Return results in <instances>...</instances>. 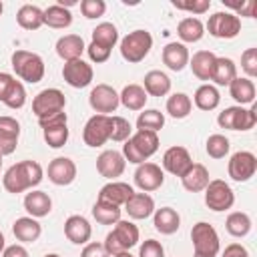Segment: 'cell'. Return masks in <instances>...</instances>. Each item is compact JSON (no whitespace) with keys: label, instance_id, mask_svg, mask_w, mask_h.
<instances>
[{"label":"cell","instance_id":"cell-29","mask_svg":"<svg viewBox=\"0 0 257 257\" xmlns=\"http://www.w3.org/2000/svg\"><path fill=\"white\" fill-rule=\"evenodd\" d=\"M215 54L211 50H197L191 58H189V66L193 70V74L199 78V80H211V74H213V66H215Z\"/></svg>","mask_w":257,"mask_h":257},{"label":"cell","instance_id":"cell-44","mask_svg":"<svg viewBox=\"0 0 257 257\" xmlns=\"http://www.w3.org/2000/svg\"><path fill=\"white\" fill-rule=\"evenodd\" d=\"M68 126L66 124H60V126H50V128H44L42 131V137H44V141H46V145L50 147V149H60V147H64L66 145V141H68Z\"/></svg>","mask_w":257,"mask_h":257},{"label":"cell","instance_id":"cell-41","mask_svg":"<svg viewBox=\"0 0 257 257\" xmlns=\"http://www.w3.org/2000/svg\"><path fill=\"white\" fill-rule=\"evenodd\" d=\"M165 126V114L157 108H145L137 116V131H151L159 133Z\"/></svg>","mask_w":257,"mask_h":257},{"label":"cell","instance_id":"cell-62","mask_svg":"<svg viewBox=\"0 0 257 257\" xmlns=\"http://www.w3.org/2000/svg\"><path fill=\"white\" fill-rule=\"evenodd\" d=\"M2 12H4V4L0 2V16H2Z\"/></svg>","mask_w":257,"mask_h":257},{"label":"cell","instance_id":"cell-43","mask_svg":"<svg viewBox=\"0 0 257 257\" xmlns=\"http://www.w3.org/2000/svg\"><path fill=\"white\" fill-rule=\"evenodd\" d=\"M110 120H112L110 141H114V143H124V141H128L131 135H133L131 122H128L124 116H118V114H110Z\"/></svg>","mask_w":257,"mask_h":257},{"label":"cell","instance_id":"cell-57","mask_svg":"<svg viewBox=\"0 0 257 257\" xmlns=\"http://www.w3.org/2000/svg\"><path fill=\"white\" fill-rule=\"evenodd\" d=\"M18 147V139L14 137H6V135H0V155L6 157V155H12Z\"/></svg>","mask_w":257,"mask_h":257},{"label":"cell","instance_id":"cell-7","mask_svg":"<svg viewBox=\"0 0 257 257\" xmlns=\"http://www.w3.org/2000/svg\"><path fill=\"white\" fill-rule=\"evenodd\" d=\"M257 122L255 106H227L217 114V124L227 131H251Z\"/></svg>","mask_w":257,"mask_h":257},{"label":"cell","instance_id":"cell-16","mask_svg":"<svg viewBox=\"0 0 257 257\" xmlns=\"http://www.w3.org/2000/svg\"><path fill=\"white\" fill-rule=\"evenodd\" d=\"M193 165V159H191V153L181 147V145H175V147H169L165 153H163V169L175 177H183L189 167Z\"/></svg>","mask_w":257,"mask_h":257},{"label":"cell","instance_id":"cell-50","mask_svg":"<svg viewBox=\"0 0 257 257\" xmlns=\"http://www.w3.org/2000/svg\"><path fill=\"white\" fill-rule=\"evenodd\" d=\"M110 48H104V46H100V44H96V42H90L88 46H86V54H88V58L92 60V62H96V64H102V62H106L108 58H110Z\"/></svg>","mask_w":257,"mask_h":257},{"label":"cell","instance_id":"cell-20","mask_svg":"<svg viewBox=\"0 0 257 257\" xmlns=\"http://www.w3.org/2000/svg\"><path fill=\"white\" fill-rule=\"evenodd\" d=\"M131 219L143 221L155 213V199L149 193H133V197L122 205Z\"/></svg>","mask_w":257,"mask_h":257},{"label":"cell","instance_id":"cell-18","mask_svg":"<svg viewBox=\"0 0 257 257\" xmlns=\"http://www.w3.org/2000/svg\"><path fill=\"white\" fill-rule=\"evenodd\" d=\"M48 181L56 187H68L76 179V165L68 157H56L48 163Z\"/></svg>","mask_w":257,"mask_h":257},{"label":"cell","instance_id":"cell-47","mask_svg":"<svg viewBox=\"0 0 257 257\" xmlns=\"http://www.w3.org/2000/svg\"><path fill=\"white\" fill-rule=\"evenodd\" d=\"M241 68L247 74V78L257 76V48H247L241 54Z\"/></svg>","mask_w":257,"mask_h":257},{"label":"cell","instance_id":"cell-46","mask_svg":"<svg viewBox=\"0 0 257 257\" xmlns=\"http://www.w3.org/2000/svg\"><path fill=\"white\" fill-rule=\"evenodd\" d=\"M80 12H82V16L88 18V20L100 18V16H104V12H106V2H104V0H82V2H80Z\"/></svg>","mask_w":257,"mask_h":257},{"label":"cell","instance_id":"cell-31","mask_svg":"<svg viewBox=\"0 0 257 257\" xmlns=\"http://www.w3.org/2000/svg\"><path fill=\"white\" fill-rule=\"evenodd\" d=\"M229 94L237 102V106L253 104V100H255V82L247 76H237L229 84Z\"/></svg>","mask_w":257,"mask_h":257},{"label":"cell","instance_id":"cell-52","mask_svg":"<svg viewBox=\"0 0 257 257\" xmlns=\"http://www.w3.org/2000/svg\"><path fill=\"white\" fill-rule=\"evenodd\" d=\"M38 124H40V128H42V131H44V128H50V126L68 124V114H66L64 110H60V112H54V114H48V116L38 118Z\"/></svg>","mask_w":257,"mask_h":257},{"label":"cell","instance_id":"cell-10","mask_svg":"<svg viewBox=\"0 0 257 257\" xmlns=\"http://www.w3.org/2000/svg\"><path fill=\"white\" fill-rule=\"evenodd\" d=\"M110 128H112V120L106 114H92L84 128H82V141L86 147H102L106 141H110Z\"/></svg>","mask_w":257,"mask_h":257},{"label":"cell","instance_id":"cell-33","mask_svg":"<svg viewBox=\"0 0 257 257\" xmlns=\"http://www.w3.org/2000/svg\"><path fill=\"white\" fill-rule=\"evenodd\" d=\"M237 78V66L231 58L227 56H217L215 58V66H213V74L211 80L219 86H229L233 80Z\"/></svg>","mask_w":257,"mask_h":257},{"label":"cell","instance_id":"cell-6","mask_svg":"<svg viewBox=\"0 0 257 257\" xmlns=\"http://www.w3.org/2000/svg\"><path fill=\"white\" fill-rule=\"evenodd\" d=\"M191 241H193L195 255L217 257V253L221 251L219 233H217L215 227L209 225L207 221H199V223L193 225V229H191Z\"/></svg>","mask_w":257,"mask_h":257},{"label":"cell","instance_id":"cell-8","mask_svg":"<svg viewBox=\"0 0 257 257\" xmlns=\"http://www.w3.org/2000/svg\"><path fill=\"white\" fill-rule=\"evenodd\" d=\"M205 205L215 213L229 211L235 205V193L231 185L223 179L209 181V185L205 187Z\"/></svg>","mask_w":257,"mask_h":257},{"label":"cell","instance_id":"cell-30","mask_svg":"<svg viewBox=\"0 0 257 257\" xmlns=\"http://www.w3.org/2000/svg\"><path fill=\"white\" fill-rule=\"evenodd\" d=\"M177 36L181 38L183 44L199 42L205 36V24L197 16H187L177 24Z\"/></svg>","mask_w":257,"mask_h":257},{"label":"cell","instance_id":"cell-32","mask_svg":"<svg viewBox=\"0 0 257 257\" xmlns=\"http://www.w3.org/2000/svg\"><path fill=\"white\" fill-rule=\"evenodd\" d=\"M16 22L24 30H38L44 24V10L34 4H22L16 12Z\"/></svg>","mask_w":257,"mask_h":257},{"label":"cell","instance_id":"cell-28","mask_svg":"<svg viewBox=\"0 0 257 257\" xmlns=\"http://www.w3.org/2000/svg\"><path fill=\"white\" fill-rule=\"evenodd\" d=\"M141 86L145 88V92L149 96H165L171 92V78L163 70H149L145 74Z\"/></svg>","mask_w":257,"mask_h":257},{"label":"cell","instance_id":"cell-42","mask_svg":"<svg viewBox=\"0 0 257 257\" xmlns=\"http://www.w3.org/2000/svg\"><path fill=\"white\" fill-rule=\"evenodd\" d=\"M229 149H231V143L225 135L221 133H215V135H209L207 143H205V151L211 159H225L229 155Z\"/></svg>","mask_w":257,"mask_h":257},{"label":"cell","instance_id":"cell-35","mask_svg":"<svg viewBox=\"0 0 257 257\" xmlns=\"http://www.w3.org/2000/svg\"><path fill=\"white\" fill-rule=\"evenodd\" d=\"M193 100H195V106L201 108V110H215L221 102V94L217 90V86L209 84V82H203L195 94H193Z\"/></svg>","mask_w":257,"mask_h":257},{"label":"cell","instance_id":"cell-54","mask_svg":"<svg viewBox=\"0 0 257 257\" xmlns=\"http://www.w3.org/2000/svg\"><path fill=\"white\" fill-rule=\"evenodd\" d=\"M80 257H110L104 249L102 243H96V241H88L84 245V249L80 251Z\"/></svg>","mask_w":257,"mask_h":257},{"label":"cell","instance_id":"cell-11","mask_svg":"<svg viewBox=\"0 0 257 257\" xmlns=\"http://www.w3.org/2000/svg\"><path fill=\"white\" fill-rule=\"evenodd\" d=\"M88 104H90V108H92L96 114H106V116H110V114L118 108V104H120L118 92H116L110 84L100 82V84L92 86V90H90V94H88Z\"/></svg>","mask_w":257,"mask_h":257},{"label":"cell","instance_id":"cell-24","mask_svg":"<svg viewBox=\"0 0 257 257\" xmlns=\"http://www.w3.org/2000/svg\"><path fill=\"white\" fill-rule=\"evenodd\" d=\"M153 225L161 235H173L181 227V215L173 207H161L153 213Z\"/></svg>","mask_w":257,"mask_h":257},{"label":"cell","instance_id":"cell-12","mask_svg":"<svg viewBox=\"0 0 257 257\" xmlns=\"http://www.w3.org/2000/svg\"><path fill=\"white\" fill-rule=\"evenodd\" d=\"M64 108H66V96L58 88H44L32 100V112L36 114V118L60 112Z\"/></svg>","mask_w":257,"mask_h":257},{"label":"cell","instance_id":"cell-26","mask_svg":"<svg viewBox=\"0 0 257 257\" xmlns=\"http://www.w3.org/2000/svg\"><path fill=\"white\" fill-rule=\"evenodd\" d=\"M24 209H26V213L30 217L42 219L52 211V199L44 191H30L24 197Z\"/></svg>","mask_w":257,"mask_h":257},{"label":"cell","instance_id":"cell-45","mask_svg":"<svg viewBox=\"0 0 257 257\" xmlns=\"http://www.w3.org/2000/svg\"><path fill=\"white\" fill-rule=\"evenodd\" d=\"M4 104H6L8 108H12V110H18V108H22V106L26 104V88H24V84H22L20 80L14 82V86H12L10 94L6 96Z\"/></svg>","mask_w":257,"mask_h":257},{"label":"cell","instance_id":"cell-9","mask_svg":"<svg viewBox=\"0 0 257 257\" xmlns=\"http://www.w3.org/2000/svg\"><path fill=\"white\" fill-rule=\"evenodd\" d=\"M205 30H209L213 38L231 40L241 32V18H237L233 12H215L209 16Z\"/></svg>","mask_w":257,"mask_h":257},{"label":"cell","instance_id":"cell-40","mask_svg":"<svg viewBox=\"0 0 257 257\" xmlns=\"http://www.w3.org/2000/svg\"><path fill=\"white\" fill-rule=\"evenodd\" d=\"M90 36H92L90 42H96V44H100L104 48H110V50L118 42V30H116V26L112 22H100V24H96V28L92 30Z\"/></svg>","mask_w":257,"mask_h":257},{"label":"cell","instance_id":"cell-36","mask_svg":"<svg viewBox=\"0 0 257 257\" xmlns=\"http://www.w3.org/2000/svg\"><path fill=\"white\" fill-rule=\"evenodd\" d=\"M165 108H167L169 116H173V118H187L191 114V110H193V100L185 92H173L167 98Z\"/></svg>","mask_w":257,"mask_h":257},{"label":"cell","instance_id":"cell-15","mask_svg":"<svg viewBox=\"0 0 257 257\" xmlns=\"http://www.w3.org/2000/svg\"><path fill=\"white\" fill-rule=\"evenodd\" d=\"M62 78L72 88H84V86H88L92 82L94 70H92V66L86 60L78 58V60L64 62V66H62Z\"/></svg>","mask_w":257,"mask_h":257},{"label":"cell","instance_id":"cell-38","mask_svg":"<svg viewBox=\"0 0 257 257\" xmlns=\"http://www.w3.org/2000/svg\"><path fill=\"white\" fill-rule=\"evenodd\" d=\"M251 227H253L251 217H249L247 213H243V211H233V213H229V217L225 219V229H227V233L233 235V237H237V239L249 235Z\"/></svg>","mask_w":257,"mask_h":257},{"label":"cell","instance_id":"cell-51","mask_svg":"<svg viewBox=\"0 0 257 257\" xmlns=\"http://www.w3.org/2000/svg\"><path fill=\"white\" fill-rule=\"evenodd\" d=\"M0 135L18 139L20 137V122L14 116H8V114L0 116Z\"/></svg>","mask_w":257,"mask_h":257},{"label":"cell","instance_id":"cell-27","mask_svg":"<svg viewBox=\"0 0 257 257\" xmlns=\"http://www.w3.org/2000/svg\"><path fill=\"white\" fill-rule=\"evenodd\" d=\"M209 181H211L209 179V171L201 163H193L189 167V171L181 177V183H183V187L189 193H201V191H205V187L209 185Z\"/></svg>","mask_w":257,"mask_h":257},{"label":"cell","instance_id":"cell-5","mask_svg":"<svg viewBox=\"0 0 257 257\" xmlns=\"http://www.w3.org/2000/svg\"><path fill=\"white\" fill-rule=\"evenodd\" d=\"M151 48H153V36L149 30H143V28L128 32L120 40V56L131 64L145 60L149 56Z\"/></svg>","mask_w":257,"mask_h":257},{"label":"cell","instance_id":"cell-61","mask_svg":"<svg viewBox=\"0 0 257 257\" xmlns=\"http://www.w3.org/2000/svg\"><path fill=\"white\" fill-rule=\"evenodd\" d=\"M44 257H60V255H58V253H46Z\"/></svg>","mask_w":257,"mask_h":257},{"label":"cell","instance_id":"cell-2","mask_svg":"<svg viewBox=\"0 0 257 257\" xmlns=\"http://www.w3.org/2000/svg\"><path fill=\"white\" fill-rule=\"evenodd\" d=\"M157 151H159V135L151 133V131H137L122 145L124 161L133 163V165H141V163L149 161Z\"/></svg>","mask_w":257,"mask_h":257},{"label":"cell","instance_id":"cell-3","mask_svg":"<svg viewBox=\"0 0 257 257\" xmlns=\"http://www.w3.org/2000/svg\"><path fill=\"white\" fill-rule=\"evenodd\" d=\"M139 239H141L139 227H137L133 221H122V219H120L118 223H114L112 231L106 233L102 245H104L106 253H108L110 257H114V255H118V253H122V251H131V249L139 243Z\"/></svg>","mask_w":257,"mask_h":257},{"label":"cell","instance_id":"cell-53","mask_svg":"<svg viewBox=\"0 0 257 257\" xmlns=\"http://www.w3.org/2000/svg\"><path fill=\"white\" fill-rule=\"evenodd\" d=\"M223 4H227V6H231L235 12V16L239 18V16H247V18H255V8H257V4H255V0H245V2H241V4H231V2H223Z\"/></svg>","mask_w":257,"mask_h":257},{"label":"cell","instance_id":"cell-25","mask_svg":"<svg viewBox=\"0 0 257 257\" xmlns=\"http://www.w3.org/2000/svg\"><path fill=\"white\" fill-rule=\"evenodd\" d=\"M12 233L20 243H34L42 235V225L34 217H18L12 223Z\"/></svg>","mask_w":257,"mask_h":257},{"label":"cell","instance_id":"cell-49","mask_svg":"<svg viewBox=\"0 0 257 257\" xmlns=\"http://www.w3.org/2000/svg\"><path fill=\"white\" fill-rule=\"evenodd\" d=\"M139 257H165V247L157 239H147L139 249Z\"/></svg>","mask_w":257,"mask_h":257},{"label":"cell","instance_id":"cell-4","mask_svg":"<svg viewBox=\"0 0 257 257\" xmlns=\"http://www.w3.org/2000/svg\"><path fill=\"white\" fill-rule=\"evenodd\" d=\"M12 70L16 76L28 84H36L44 78V60L40 54L30 50H14L10 56Z\"/></svg>","mask_w":257,"mask_h":257},{"label":"cell","instance_id":"cell-17","mask_svg":"<svg viewBox=\"0 0 257 257\" xmlns=\"http://www.w3.org/2000/svg\"><path fill=\"white\" fill-rule=\"evenodd\" d=\"M124 167H126V161L120 151L106 149L96 157V171L100 177L108 181H114L116 177H120L124 173Z\"/></svg>","mask_w":257,"mask_h":257},{"label":"cell","instance_id":"cell-59","mask_svg":"<svg viewBox=\"0 0 257 257\" xmlns=\"http://www.w3.org/2000/svg\"><path fill=\"white\" fill-rule=\"evenodd\" d=\"M4 247H6V239H4V233L0 231V253L4 251Z\"/></svg>","mask_w":257,"mask_h":257},{"label":"cell","instance_id":"cell-14","mask_svg":"<svg viewBox=\"0 0 257 257\" xmlns=\"http://www.w3.org/2000/svg\"><path fill=\"white\" fill-rule=\"evenodd\" d=\"M133 177H135V185L141 189V193H153V191L161 189L165 183V171L157 163H151V161L137 165V171Z\"/></svg>","mask_w":257,"mask_h":257},{"label":"cell","instance_id":"cell-34","mask_svg":"<svg viewBox=\"0 0 257 257\" xmlns=\"http://www.w3.org/2000/svg\"><path fill=\"white\" fill-rule=\"evenodd\" d=\"M149 94L145 92V88L141 84H126L120 92H118V100L124 108L128 110H143L147 104Z\"/></svg>","mask_w":257,"mask_h":257},{"label":"cell","instance_id":"cell-23","mask_svg":"<svg viewBox=\"0 0 257 257\" xmlns=\"http://www.w3.org/2000/svg\"><path fill=\"white\" fill-rule=\"evenodd\" d=\"M84 50H86V44H84L82 36H78V34H64L56 40V54L64 62L78 60Z\"/></svg>","mask_w":257,"mask_h":257},{"label":"cell","instance_id":"cell-39","mask_svg":"<svg viewBox=\"0 0 257 257\" xmlns=\"http://www.w3.org/2000/svg\"><path fill=\"white\" fill-rule=\"evenodd\" d=\"M120 213H122L120 207H116L112 203H106V201H98V199H96V203L92 207V217L100 225H114V223H118L120 221Z\"/></svg>","mask_w":257,"mask_h":257},{"label":"cell","instance_id":"cell-21","mask_svg":"<svg viewBox=\"0 0 257 257\" xmlns=\"http://www.w3.org/2000/svg\"><path fill=\"white\" fill-rule=\"evenodd\" d=\"M189 48L183 42H169L163 48V62L173 72H181L185 66H189Z\"/></svg>","mask_w":257,"mask_h":257},{"label":"cell","instance_id":"cell-48","mask_svg":"<svg viewBox=\"0 0 257 257\" xmlns=\"http://www.w3.org/2000/svg\"><path fill=\"white\" fill-rule=\"evenodd\" d=\"M177 10H187L191 14H205L211 8V0H193V2H173Z\"/></svg>","mask_w":257,"mask_h":257},{"label":"cell","instance_id":"cell-56","mask_svg":"<svg viewBox=\"0 0 257 257\" xmlns=\"http://www.w3.org/2000/svg\"><path fill=\"white\" fill-rule=\"evenodd\" d=\"M221 257H251V255H249V251H247L245 245H241V243H229L225 247V251H223Z\"/></svg>","mask_w":257,"mask_h":257},{"label":"cell","instance_id":"cell-55","mask_svg":"<svg viewBox=\"0 0 257 257\" xmlns=\"http://www.w3.org/2000/svg\"><path fill=\"white\" fill-rule=\"evenodd\" d=\"M14 82H16V76H12L10 72H0V102L6 100V96L10 94Z\"/></svg>","mask_w":257,"mask_h":257},{"label":"cell","instance_id":"cell-13","mask_svg":"<svg viewBox=\"0 0 257 257\" xmlns=\"http://www.w3.org/2000/svg\"><path fill=\"white\" fill-rule=\"evenodd\" d=\"M227 173L233 181L245 183L257 173V157L251 151H237L227 163Z\"/></svg>","mask_w":257,"mask_h":257},{"label":"cell","instance_id":"cell-37","mask_svg":"<svg viewBox=\"0 0 257 257\" xmlns=\"http://www.w3.org/2000/svg\"><path fill=\"white\" fill-rule=\"evenodd\" d=\"M44 24L50 28H56V30L68 28L72 24V12L60 4H52L44 10Z\"/></svg>","mask_w":257,"mask_h":257},{"label":"cell","instance_id":"cell-63","mask_svg":"<svg viewBox=\"0 0 257 257\" xmlns=\"http://www.w3.org/2000/svg\"><path fill=\"white\" fill-rule=\"evenodd\" d=\"M0 169H2V155H0Z\"/></svg>","mask_w":257,"mask_h":257},{"label":"cell","instance_id":"cell-22","mask_svg":"<svg viewBox=\"0 0 257 257\" xmlns=\"http://www.w3.org/2000/svg\"><path fill=\"white\" fill-rule=\"evenodd\" d=\"M135 189L128 185V183H122V181H110L106 183L100 191H98V201H106V203H112L116 207H122L131 197H133Z\"/></svg>","mask_w":257,"mask_h":257},{"label":"cell","instance_id":"cell-19","mask_svg":"<svg viewBox=\"0 0 257 257\" xmlns=\"http://www.w3.org/2000/svg\"><path fill=\"white\" fill-rule=\"evenodd\" d=\"M64 235L74 245H86L92 237V227L86 217L82 215H70L64 221Z\"/></svg>","mask_w":257,"mask_h":257},{"label":"cell","instance_id":"cell-1","mask_svg":"<svg viewBox=\"0 0 257 257\" xmlns=\"http://www.w3.org/2000/svg\"><path fill=\"white\" fill-rule=\"evenodd\" d=\"M42 177H44V171H42L40 163L26 159V161L14 163L12 167L6 169L4 177H2V185L8 193L18 195L24 191H32V187L40 185Z\"/></svg>","mask_w":257,"mask_h":257},{"label":"cell","instance_id":"cell-60","mask_svg":"<svg viewBox=\"0 0 257 257\" xmlns=\"http://www.w3.org/2000/svg\"><path fill=\"white\" fill-rule=\"evenodd\" d=\"M114 257H135V255H131V251H122V253H118Z\"/></svg>","mask_w":257,"mask_h":257},{"label":"cell","instance_id":"cell-64","mask_svg":"<svg viewBox=\"0 0 257 257\" xmlns=\"http://www.w3.org/2000/svg\"><path fill=\"white\" fill-rule=\"evenodd\" d=\"M195 257H205V255H195Z\"/></svg>","mask_w":257,"mask_h":257},{"label":"cell","instance_id":"cell-58","mask_svg":"<svg viewBox=\"0 0 257 257\" xmlns=\"http://www.w3.org/2000/svg\"><path fill=\"white\" fill-rule=\"evenodd\" d=\"M2 257H30V255H28V251H26V247H24V245H20V243H14V245H8V247H4V251H2Z\"/></svg>","mask_w":257,"mask_h":257}]
</instances>
